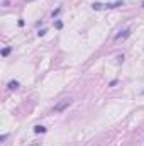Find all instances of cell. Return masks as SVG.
Instances as JSON below:
<instances>
[{"mask_svg": "<svg viewBox=\"0 0 144 146\" xmlns=\"http://www.w3.org/2000/svg\"><path fill=\"white\" fill-rule=\"evenodd\" d=\"M122 3H124L122 0H119V2H115V3H100V2H95V3H92V7H93V10H104V9L119 7V5H122Z\"/></svg>", "mask_w": 144, "mask_h": 146, "instance_id": "1", "label": "cell"}, {"mask_svg": "<svg viewBox=\"0 0 144 146\" xmlns=\"http://www.w3.org/2000/svg\"><path fill=\"white\" fill-rule=\"evenodd\" d=\"M70 106H71V100L70 99H65V100H61L59 104L54 106V112H63L65 109H68Z\"/></svg>", "mask_w": 144, "mask_h": 146, "instance_id": "2", "label": "cell"}, {"mask_svg": "<svg viewBox=\"0 0 144 146\" xmlns=\"http://www.w3.org/2000/svg\"><path fill=\"white\" fill-rule=\"evenodd\" d=\"M131 36V29H126V31H120L117 36H115V39H120V37H129Z\"/></svg>", "mask_w": 144, "mask_h": 146, "instance_id": "3", "label": "cell"}, {"mask_svg": "<svg viewBox=\"0 0 144 146\" xmlns=\"http://www.w3.org/2000/svg\"><path fill=\"white\" fill-rule=\"evenodd\" d=\"M9 88H10V90H17V88H19V82H17V80L9 82Z\"/></svg>", "mask_w": 144, "mask_h": 146, "instance_id": "4", "label": "cell"}, {"mask_svg": "<svg viewBox=\"0 0 144 146\" xmlns=\"http://www.w3.org/2000/svg\"><path fill=\"white\" fill-rule=\"evenodd\" d=\"M34 133H37V134L39 133H46V127L44 126H34Z\"/></svg>", "mask_w": 144, "mask_h": 146, "instance_id": "5", "label": "cell"}, {"mask_svg": "<svg viewBox=\"0 0 144 146\" xmlns=\"http://www.w3.org/2000/svg\"><path fill=\"white\" fill-rule=\"evenodd\" d=\"M10 51H12V48H3V51H2V56H9V54H10Z\"/></svg>", "mask_w": 144, "mask_h": 146, "instance_id": "6", "label": "cell"}, {"mask_svg": "<svg viewBox=\"0 0 144 146\" xmlns=\"http://www.w3.org/2000/svg\"><path fill=\"white\" fill-rule=\"evenodd\" d=\"M56 27L61 29V27H63V22H61V21H56Z\"/></svg>", "mask_w": 144, "mask_h": 146, "instance_id": "7", "label": "cell"}, {"mask_svg": "<svg viewBox=\"0 0 144 146\" xmlns=\"http://www.w3.org/2000/svg\"><path fill=\"white\" fill-rule=\"evenodd\" d=\"M44 34H46V29H41V31L37 33V36H39V37H41V36H44Z\"/></svg>", "mask_w": 144, "mask_h": 146, "instance_id": "8", "label": "cell"}, {"mask_svg": "<svg viewBox=\"0 0 144 146\" xmlns=\"http://www.w3.org/2000/svg\"><path fill=\"white\" fill-rule=\"evenodd\" d=\"M59 10H61V9H59V7H58V9H56V10H54V12H53V17H56V15H58V14H59Z\"/></svg>", "mask_w": 144, "mask_h": 146, "instance_id": "9", "label": "cell"}, {"mask_svg": "<svg viewBox=\"0 0 144 146\" xmlns=\"http://www.w3.org/2000/svg\"><path fill=\"white\" fill-rule=\"evenodd\" d=\"M141 94H143V95H144V90H143V92H141Z\"/></svg>", "mask_w": 144, "mask_h": 146, "instance_id": "10", "label": "cell"}, {"mask_svg": "<svg viewBox=\"0 0 144 146\" xmlns=\"http://www.w3.org/2000/svg\"><path fill=\"white\" fill-rule=\"evenodd\" d=\"M32 146H39V145H32Z\"/></svg>", "mask_w": 144, "mask_h": 146, "instance_id": "11", "label": "cell"}, {"mask_svg": "<svg viewBox=\"0 0 144 146\" xmlns=\"http://www.w3.org/2000/svg\"><path fill=\"white\" fill-rule=\"evenodd\" d=\"M27 2H32V0H27Z\"/></svg>", "mask_w": 144, "mask_h": 146, "instance_id": "12", "label": "cell"}, {"mask_svg": "<svg viewBox=\"0 0 144 146\" xmlns=\"http://www.w3.org/2000/svg\"><path fill=\"white\" fill-rule=\"evenodd\" d=\"M143 7H144V2H143Z\"/></svg>", "mask_w": 144, "mask_h": 146, "instance_id": "13", "label": "cell"}]
</instances>
